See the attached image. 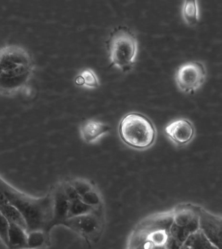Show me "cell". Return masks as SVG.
<instances>
[{
    "mask_svg": "<svg viewBox=\"0 0 222 249\" xmlns=\"http://www.w3.org/2000/svg\"><path fill=\"white\" fill-rule=\"evenodd\" d=\"M35 67L32 54L24 46H0V95L13 97L30 93Z\"/></svg>",
    "mask_w": 222,
    "mask_h": 249,
    "instance_id": "obj_1",
    "label": "cell"
},
{
    "mask_svg": "<svg viewBox=\"0 0 222 249\" xmlns=\"http://www.w3.org/2000/svg\"><path fill=\"white\" fill-rule=\"evenodd\" d=\"M107 48L111 64L123 72H129L134 66L138 53V40L126 27H119L111 34Z\"/></svg>",
    "mask_w": 222,
    "mask_h": 249,
    "instance_id": "obj_2",
    "label": "cell"
},
{
    "mask_svg": "<svg viewBox=\"0 0 222 249\" xmlns=\"http://www.w3.org/2000/svg\"><path fill=\"white\" fill-rule=\"evenodd\" d=\"M121 140L130 147L146 149L156 140V129L152 122L142 114L131 113L125 115L119 124Z\"/></svg>",
    "mask_w": 222,
    "mask_h": 249,
    "instance_id": "obj_3",
    "label": "cell"
},
{
    "mask_svg": "<svg viewBox=\"0 0 222 249\" xmlns=\"http://www.w3.org/2000/svg\"><path fill=\"white\" fill-rule=\"evenodd\" d=\"M3 184V183H2ZM6 193L9 203L14 205L22 213L26 224L27 231L41 230L44 227L49 225L48 220L52 217V202L46 200H33L27 198L22 195H18L13 192L11 189L7 188L6 185L3 184Z\"/></svg>",
    "mask_w": 222,
    "mask_h": 249,
    "instance_id": "obj_4",
    "label": "cell"
},
{
    "mask_svg": "<svg viewBox=\"0 0 222 249\" xmlns=\"http://www.w3.org/2000/svg\"><path fill=\"white\" fill-rule=\"evenodd\" d=\"M205 76V69L203 63L198 61L190 62L178 69L176 82L183 92L193 93L204 84Z\"/></svg>",
    "mask_w": 222,
    "mask_h": 249,
    "instance_id": "obj_5",
    "label": "cell"
},
{
    "mask_svg": "<svg viewBox=\"0 0 222 249\" xmlns=\"http://www.w3.org/2000/svg\"><path fill=\"white\" fill-rule=\"evenodd\" d=\"M165 133L175 144L185 145L194 138L195 129L188 120L179 119L167 125Z\"/></svg>",
    "mask_w": 222,
    "mask_h": 249,
    "instance_id": "obj_6",
    "label": "cell"
},
{
    "mask_svg": "<svg viewBox=\"0 0 222 249\" xmlns=\"http://www.w3.org/2000/svg\"><path fill=\"white\" fill-rule=\"evenodd\" d=\"M198 215L200 217L201 229L204 231L208 240L211 241L214 245H218V241L221 243V218L218 219L216 216L202 209L199 210Z\"/></svg>",
    "mask_w": 222,
    "mask_h": 249,
    "instance_id": "obj_7",
    "label": "cell"
},
{
    "mask_svg": "<svg viewBox=\"0 0 222 249\" xmlns=\"http://www.w3.org/2000/svg\"><path fill=\"white\" fill-rule=\"evenodd\" d=\"M69 201L62 188L59 189L52 199V217L50 225L52 227L57 224H63L67 219Z\"/></svg>",
    "mask_w": 222,
    "mask_h": 249,
    "instance_id": "obj_8",
    "label": "cell"
},
{
    "mask_svg": "<svg viewBox=\"0 0 222 249\" xmlns=\"http://www.w3.org/2000/svg\"><path fill=\"white\" fill-rule=\"evenodd\" d=\"M110 130V127L101 122L88 121L83 124L80 128L81 136L88 143L97 142Z\"/></svg>",
    "mask_w": 222,
    "mask_h": 249,
    "instance_id": "obj_9",
    "label": "cell"
},
{
    "mask_svg": "<svg viewBox=\"0 0 222 249\" xmlns=\"http://www.w3.org/2000/svg\"><path fill=\"white\" fill-rule=\"evenodd\" d=\"M8 239V247L11 248H22L27 247L28 232L20 226L9 222Z\"/></svg>",
    "mask_w": 222,
    "mask_h": 249,
    "instance_id": "obj_10",
    "label": "cell"
},
{
    "mask_svg": "<svg viewBox=\"0 0 222 249\" xmlns=\"http://www.w3.org/2000/svg\"><path fill=\"white\" fill-rule=\"evenodd\" d=\"M101 207H94V206L88 205L86 202L83 201L80 196V198L70 201L67 219L80 217L82 215H91V213L93 211L94 208Z\"/></svg>",
    "mask_w": 222,
    "mask_h": 249,
    "instance_id": "obj_11",
    "label": "cell"
},
{
    "mask_svg": "<svg viewBox=\"0 0 222 249\" xmlns=\"http://www.w3.org/2000/svg\"><path fill=\"white\" fill-rule=\"evenodd\" d=\"M0 211L5 215L9 222L20 226L27 231L26 224L24 217L20 212L14 205L8 203L4 206H0Z\"/></svg>",
    "mask_w": 222,
    "mask_h": 249,
    "instance_id": "obj_12",
    "label": "cell"
},
{
    "mask_svg": "<svg viewBox=\"0 0 222 249\" xmlns=\"http://www.w3.org/2000/svg\"><path fill=\"white\" fill-rule=\"evenodd\" d=\"M75 83L77 86L88 89H95L99 86L97 76L92 69H87L83 71L76 77Z\"/></svg>",
    "mask_w": 222,
    "mask_h": 249,
    "instance_id": "obj_13",
    "label": "cell"
},
{
    "mask_svg": "<svg viewBox=\"0 0 222 249\" xmlns=\"http://www.w3.org/2000/svg\"><path fill=\"white\" fill-rule=\"evenodd\" d=\"M45 241V235L41 230H37L28 232V240L27 247L31 248H36L42 246Z\"/></svg>",
    "mask_w": 222,
    "mask_h": 249,
    "instance_id": "obj_14",
    "label": "cell"
},
{
    "mask_svg": "<svg viewBox=\"0 0 222 249\" xmlns=\"http://www.w3.org/2000/svg\"><path fill=\"white\" fill-rule=\"evenodd\" d=\"M9 222L8 220L0 211V239L7 247H8L9 245Z\"/></svg>",
    "mask_w": 222,
    "mask_h": 249,
    "instance_id": "obj_15",
    "label": "cell"
},
{
    "mask_svg": "<svg viewBox=\"0 0 222 249\" xmlns=\"http://www.w3.org/2000/svg\"><path fill=\"white\" fill-rule=\"evenodd\" d=\"M8 203H9L8 197H7L2 183L0 181V206H4Z\"/></svg>",
    "mask_w": 222,
    "mask_h": 249,
    "instance_id": "obj_16",
    "label": "cell"
}]
</instances>
